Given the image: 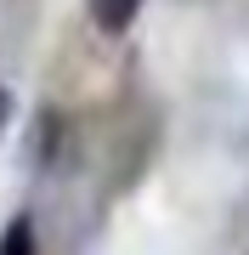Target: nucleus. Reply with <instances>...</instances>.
Listing matches in <instances>:
<instances>
[{"mask_svg": "<svg viewBox=\"0 0 249 255\" xmlns=\"http://www.w3.org/2000/svg\"><path fill=\"white\" fill-rule=\"evenodd\" d=\"M142 6H148V0H85V11H91V23L102 34H125V28L142 17Z\"/></svg>", "mask_w": 249, "mask_h": 255, "instance_id": "1", "label": "nucleus"}, {"mask_svg": "<svg viewBox=\"0 0 249 255\" xmlns=\"http://www.w3.org/2000/svg\"><path fill=\"white\" fill-rule=\"evenodd\" d=\"M0 255H40V233H34L28 216H11L0 227Z\"/></svg>", "mask_w": 249, "mask_h": 255, "instance_id": "2", "label": "nucleus"}, {"mask_svg": "<svg viewBox=\"0 0 249 255\" xmlns=\"http://www.w3.org/2000/svg\"><path fill=\"white\" fill-rule=\"evenodd\" d=\"M11 114H17V97H11V85L0 80V136L11 130Z\"/></svg>", "mask_w": 249, "mask_h": 255, "instance_id": "3", "label": "nucleus"}]
</instances>
